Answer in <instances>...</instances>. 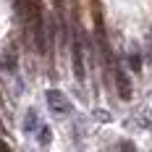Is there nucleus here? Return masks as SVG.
Segmentation results:
<instances>
[{
	"label": "nucleus",
	"instance_id": "f257e3e1",
	"mask_svg": "<svg viewBox=\"0 0 152 152\" xmlns=\"http://www.w3.org/2000/svg\"><path fill=\"white\" fill-rule=\"evenodd\" d=\"M26 21H29V29H31V37H34L37 50L45 55L47 53V31H45V16H42V8H39L37 0H31L29 13H26Z\"/></svg>",
	"mask_w": 152,
	"mask_h": 152
},
{
	"label": "nucleus",
	"instance_id": "f03ea898",
	"mask_svg": "<svg viewBox=\"0 0 152 152\" xmlns=\"http://www.w3.org/2000/svg\"><path fill=\"white\" fill-rule=\"evenodd\" d=\"M71 61H74V74L79 81H84L87 68H84V39H81V29H74V47H71Z\"/></svg>",
	"mask_w": 152,
	"mask_h": 152
},
{
	"label": "nucleus",
	"instance_id": "7ed1b4c3",
	"mask_svg": "<svg viewBox=\"0 0 152 152\" xmlns=\"http://www.w3.org/2000/svg\"><path fill=\"white\" fill-rule=\"evenodd\" d=\"M113 79H115V89H118V94H121L123 102H129L131 100V79H129V74H126V68L123 66H113Z\"/></svg>",
	"mask_w": 152,
	"mask_h": 152
},
{
	"label": "nucleus",
	"instance_id": "20e7f679",
	"mask_svg": "<svg viewBox=\"0 0 152 152\" xmlns=\"http://www.w3.org/2000/svg\"><path fill=\"white\" fill-rule=\"evenodd\" d=\"M47 107L55 113V115H68L71 113V102L66 100V94L58 89H50L47 92Z\"/></svg>",
	"mask_w": 152,
	"mask_h": 152
},
{
	"label": "nucleus",
	"instance_id": "39448f33",
	"mask_svg": "<svg viewBox=\"0 0 152 152\" xmlns=\"http://www.w3.org/2000/svg\"><path fill=\"white\" fill-rule=\"evenodd\" d=\"M34 129H39V118H37L34 110H29L26 113V121H24V131H34Z\"/></svg>",
	"mask_w": 152,
	"mask_h": 152
},
{
	"label": "nucleus",
	"instance_id": "423d86ee",
	"mask_svg": "<svg viewBox=\"0 0 152 152\" xmlns=\"http://www.w3.org/2000/svg\"><path fill=\"white\" fill-rule=\"evenodd\" d=\"M39 144H42V147L50 144V129H47V126H39Z\"/></svg>",
	"mask_w": 152,
	"mask_h": 152
},
{
	"label": "nucleus",
	"instance_id": "0eeeda50",
	"mask_svg": "<svg viewBox=\"0 0 152 152\" xmlns=\"http://www.w3.org/2000/svg\"><path fill=\"white\" fill-rule=\"evenodd\" d=\"M118 152H137V147H134V142H129V139H123L121 144H118Z\"/></svg>",
	"mask_w": 152,
	"mask_h": 152
},
{
	"label": "nucleus",
	"instance_id": "6e6552de",
	"mask_svg": "<svg viewBox=\"0 0 152 152\" xmlns=\"http://www.w3.org/2000/svg\"><path fill=\"white\" fill-rule=\"evenodd\" d=\"M129 63H131V68H134V71H142V58H139L137 53H131V58H129Z\"/></svg>",
	"mask_w": 152,
	"mask_h": 152
},
{
	"label": "nucleus",
	"instance_id": "1a4fd4ad",
	"mask_svg": "<svg viewBox=\"0 0 152 152\" xmlns=\"http://www.w3.org/2000/svg\"><path fill=\"white\" fill-rule=\"evenodd\" d=\"M150 50H152V37H150Z\"/></svg>",
	"mask_w": 152,
	"mask_h": 152
}]
</instances>
